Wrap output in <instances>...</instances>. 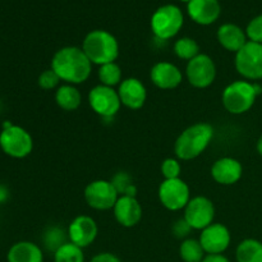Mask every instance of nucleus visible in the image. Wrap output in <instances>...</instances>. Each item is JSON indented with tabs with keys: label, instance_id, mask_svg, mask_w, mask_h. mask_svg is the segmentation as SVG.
Listing matches in <instances>:
<instances>
[{
	"label": "nucleus",
	"instance_id": "obj_9",
	"mask_svg": "<svg viewBox=\"0 0 262 262\" xmlns=\"http://www.w3.org/2000/svg\"><path fill=\"white\" fill-rule=\"evenodd\" d=\"M119 199V193L110 181L97 179L84 188V201L91 209L97 211L112 210Z\"/></svg>",
	"mask_w": 262,
	"mask_h": 262
},
{
	"label": "nucleus",
	"instance_id": "obj_3",
	"mask_svg": "<svg viewBox=\"0 0 262 262\" xmlns=\"http://www.w3.org/2000/svg\"><path fill=\"white\" fill-rule=\"evenodd\" d=\"M82 50L92 64L100 67L117 60L119 56V43L113 33L105 30H94L84 37Z\"/></svg>",
	"mask_w": 262,
	"mask_h": 262
},
{
	"label": "nucleus",
	"instance_id": "obj_17",
	"mask_svg": "<svg viewBox=\"0 0 262 262\" xmlns=\"http://www.w3.org/2000/svg\"><path fill=\"white\" fill-rule=\"evenodd\" d=\"M150 79L158 89L174 90L183 81V73L170 61H159L151 68Z\"/></svg>",
	"mask_w": 262,
	"mask_h": 262
},
{
	"label": "nucleus",
	"instance_id": "obj_38",
	"mask_svg": "<svg viewBox=\"0 0 262 262\" xmlns=\"http://www.w3.org/2000/svg\"><path fill=\"white\" fill-rule=\"evenodd\" d=\"M181 2H183V3H187V4H188V3L191 2V0H181Z\"/></svg>",
	"mask_w": 262,
	"mask_h": 262
},
{
	"label": "nucleus",
	"instance_id": "obj_7",
	"mask_svg": "<svg viewBox=\"0 0 262 262\" xmlns=\"http://www.w3.org/2000/svg\"><path fill=\"white\" fill-rule=\"evenodd\" d=\"M234 66L245 79H262V43L247 41V43L235 53Z\"/></svg>",
	"mask_w": 262,
	"mask_h": 262
},
{
	"label": "nucleus",
	"instance_id": "obj_2",
	"mask_svg": "<svg viewBox=\"0 0 262 262\" xmlns=\"http://www.w3.org/2000/svg\"><path fill=\"white\" fill-rule=\"evenodd\" d=\"M214 127L209 123H196L189 125L177 138L174 154L178 160L189 161L199 158L214 138Z\"/></svg>",
	"mask_w": 262,
	"mask_h": 262
},
{
	"label": "nucleus",
	"instance_id": "obj_30",
	"mask_svg": "<svg viewBox=\"0 0 262 262\" xmlns=\"http://www.w3.org/2000/svg\"><path fill=\"white\" fill-rule=\"evenodd\" d=\"M37 83L38 86L42 90H45V91H50V90L58 89L59 83H60V78H59L58 74L50 68L43 71L42 73L38 76Z\"/></svg>",
	"mask_w": 262,
	"mask_h": 262
},
{
	"label": "nucleus",
	"instance_id": "obj_18",
	"mask_svg": "<svg viewBox=\"0 0 262 262\" xmlns=\"http://www.w3.org/2000/svg\"><path fill=\"white\" fill-rule=\"evenodd\" d=\"M243 174V166L234 158H220L212 164L211 177L217 184L233 186L237 183Z\"/></svg>",
	"mask_w": 262,
	"mask_h": 262
},
{
	"label": "nucleus",
	"instance_id": "obj_32",
	"mask_svg": "<svg viewBox=\"0 0 262 262\" xmlns=\"http://www.w3.org/2000/svg\"><path fill=\"white\" fill-rule=\"evenodd\" d=\"M113 183V186L115 187V189L118 191L119 194H124V192L132 186V178L129 177V174H127L125 171H119V173L115 174L113 177V179L110 181Z\"/></svg>",
	"mask_w": 262,
	"mask_h": 262
},
{
	"label": "nucleus",
	"instance_id": "obj_34",
	"mask_svg": "<svg viewBox=\"0 0 262 262\" xmlns=\"http://www.w3.org/2000/svg\"><path fill=\"white\" fill-rule=\"evenodd\" d=\"M90 262H122V261H120V258L118 257V256L113 255V253L101 252L95 255Z\"/></svg>",
	"mask_w": 262,
	"mask_h": 262
},
{
	"label": "nucleus",
	"instance_id": "obj_25",
	"mask_svg": "<svg viewBox=\"0 0 262 262\" xmlns=\"http://www.w3.org/2000/svg\"><path fill=\"white\" fill-rule=\"evenodd\" d=\"M99 79L104 86L114 87L119 86L123 81V73L122 68L118 66L117 63H107L104 66H100L99 72H97Z\"/></svg>",
	"mask_w": 262,
	"mask_h": 262
},
{
	"label": "nucleus",
	"instance_id": "obj_13",
	"mask_svg": "<svg viewBox=\"0 0 262 262\" xmlns=\"http://www.w3.org/2000/svg\"><path fill=\"white\" fill-rule=\"evenodd\" d=\"M199 241L206 255H223L229 248L232 235L224 224L212 223L201 230Z\"/></svg>",
	"mask_w": 262,
	"mask_h": 262
},
{
	"label": "nucleus",
	"instance_id": "obj_35",
	"mask_svg": "<svg viewBox=\"0 0 262 262\" xmlns=\"http://www.w3.org/2000/svg\"><path fill=\"white\" fill-rule=\"evenodd\" d=\"M202 262H230L224 255H206Z\"/></svg>",
	"mask_w": 262,
	"mask_h": 262
},
{
	"label": "nucleus",
	"instance_id": "obj_31",
	"mask_svg": "<svg viewBox=\"0 0 262 262\" xmlns=\"http://www.w3.org/2000/svg\"><path fill=\"white\" fill-rule=\"evenodd\" d=\"M248 41L262 43V14L253 18L246 28Z\"/></svg>",
	"mask_w": 262,
	"mask_h": 262
},
{
	"label": "nucleus",
	"instance_id": "obj_5",
	"mask_svg": "<svg viewBox=\"0 0 262 262\" xmlns=\"http://www.w3.org/2000/svg\"><path fill=\"white\" fill-rule=\"evenodd\" d=\"M184 23L182 10L177 5L166 4L158 8L151 17V30L160 40H170L179 33Z\"/></svg>",
	"mask_w": 262,
	"mask_h": 262
},
{
	"label": "nucleus",
	"instance_id": "obj_12",
	"mask_svg": "<svg viewBox=\"0 0 262 262\" xmlns=\"http://www.w3.org/2000/svg\"><path fill=\"white\" fill-rule=\"evenodd\" d=\"M184 220L192 229L204 230L214 223L215 205L205 196H196L191 199L184 209Z\"/></svg>",
	"mask_w": 262,
	"mask_h": 262
},
{
	"label": "nucleus",
	"instance_id": "obj_33",
	"mask_svg": "<svg viewBox=\"0 0 262 262\" xmlns=\"http://www.w3.org/2000/svg\"><path fill=\"white\" fill-rule=\"evenodd\" d=\"M171 230H173V234L176 235L177 238H179V239H183L184 241V238H186V239H187V237H188V235H189V233H191L192 228L189 227L188 223H187L186 220H184V217H182V219L177 220V222L174 223L173 229H171Z\"/></svg>",
	"mask_w": 262,
	"mask_h": 262
},
{
	"label": "nucleus",
	"instance_id": "obj_8",
	"mask_svg": "<svg viewBox=\"0 0 262 262\" xmlns=\"http://www.w3.org/2000/svg\"><path fill=\"white\" fill-rule=\"evenodd\" d=\"M161 205L169 211L184 210L191 201V191L183 179H164L158 191Z\"/></svg>",
	"mask_w": 262,
	"mask_h": 262
},
{
	"label": "nucleus",
	"instance_id": "obj_19",
	"mask_svg": "<svg viewBox=\"0 0 262 262\" xmlns=\"http://www.w3.org/2000/svg\"><path fill=\"white\" fill-rule=\"evenodd\" d=\"M187 12L193 22L209 26L216 22L222 8L217 0H191L187 4Z\"/></svg>",
	"mask_w": 262,
	"mask_h": 262
},
{
	"label": "nucleus",
	"instance_id": "obj_15",
	"mask_svg": "<svg viewBox=\"0 0 262 262\" xmlns=\"http://www.w3.org/2000/svg\"><path fill=\"white\" fill-rule=\"evenodd\" d=\"M117 91L122 105L130 110L141 109L147 100V90L145 84L135 77L123 79Z\"/></svg>",
	"mask_w": 262,
	"mask_h": 262
},
{
	"label": "nucleus",
	"instance_id": "obj_36",
	"mask_svg": "<svg viewBox=\"0 0 262 262\" xmlns=\"http://www.w3.org/2000/svg\"><path fill=\"white\" fill-rule=\"evenodd\" d=\"M8 197V191L3 186H0V202L5 201Z\"/></svg>",
	"mask_w": 262,
	"mask_h": 262
},
{
	"label": "nucleus",
	"instance_id": "obj_26",
	"mask_svg": "<svg viewBox=\"0 0 262 262\" xmlns=\"http://www.w3.org/2000/svg\"><path fill=\"white\" fill-rule=\"evenodd\" d=\"M174 54L182 60H192L200 53V45L196 40L191 37H182L174 43Z\"/></svg>",
	"mask_w": 262,
	"mask_h": 262
},
{
	"label": "nucleus",
	"instance_id": "obj_29",
	"mask_svg": "<svg viewBox=\"0 0 262 262\" xmlns=\"http://www.w3.org/2000/svg\"><path fill=\"white\" fill-rule=\"evenodd\" d=\"M161 176L165 179H177L179 178L182 171L181 163L178 159L168 158L161 163Z\"/></svg>",
	"mask_w": 262,
	"mask_h": 262
},
{
	"label": "nucleus",
	"instance_id": "obj_24",
	"mask_svg": "<svg viewBox=\"0 0 262 262\" xmlns=\"http://www.w3.org/2000/svg\"><path fill=\"white\" fill-rule=\"evenodd\" d=\"M179 256L184 262H202L206 253L199 239L187 238L179 246Z\"/></svg>",
	"mask_w": 262,
	"mask_h": 262
},
{
	"label": "nucleus",
	"instance_id": "obj_23",
	"mask_svg": "<svg viewBox=\"0 0 262 262\" xmlns=\"http://www.w3.org/2000/svg\"><path fill=\"white\" fill-rule=\"evenodd\" d=\"M237 262H262V242L253 238L242 241L235 250Z\"/></svg>",
	"mask_w": 262,
	"mask_h": 262
},
{
	"label": "nucleus",
	"instance_id": "obj_28",
	"mask_svg": "<svg viewBox=\"0 0 262 262\" xmlns=\"http://www.w3.org/2000/svg\"><path fill=\"white\" fill-rule=\"evenodd\" d=\"M67 238H68V233L58 227H51L43 234V245H45L46 250L55 253L64 243L68 242Z\"/></svg>",
	"mask_w": 262,
	"mask_h": 262
},
{
	"label": "nucleus",
	"instance_id": "obj_11",
	"mask_svg": "<svg viewBox=\"0 0 262 262\" xmlns=\"http://www.w3.org/2000/svg\"><path fill=\"white\" fill-rule=\"evenodd\" d=\"M89 104L97 115L102 118H113L120 110L119 95L114 87L97 84L89 92Z\"/></svg>",
	"mask_w": 262,
	"mask_h": 262
},
{
	"label": "nucleus",
	"instance_id": "obj_21",
	"mask_svg": "<svg viewBox=\"0 0 262 262\" xmlns=\"http://www.w3.org/2000/svg\"><path fill=\"white\" fill-rule=\"evenodd\" d=\"M7 260L8 262H43V253L36 243L22 241L9 248Z\"/></svg>",
	"mask_w": 262,
	"mask_h": 262
},
{
	"label": "nucleus",
	"instance_id": "obj_1",
	"mask_svg": "<svg viewBox=\"0 0 262 262\" xmlns=\"http://www.w3.org/2000/svg\"><path fill=\"white\" fill-rule=\"evenodd\" d=\"M51 69L59 76L60 81L68 84H81L90 78L92 63L82 48L64 46L54 54Z\"/></svg>",
	"mask_w": 262,
	"mask_h": 262
},
{
	"label": "nucleus",
	"instance_id": "obj_6",
	"mask_svg": "<svg viewBox=\"0 0 262 262\" xmlns=\"http://www.w3.org/2000/svg\"><path fill=\"white\" fill-rule=\"evenodd\" d=\"M0 147L10 158L23 159L32 152L33 140L25 128L10 124L0 133Z\"/></svg>",
	"mask_w": 262,
	"mask_h": 262
},
{
	"label": "nucleus",
	"instance_id": "obj_14",
	"mask_svg": "<svg viewBox=\"0 0 262 262\" xmlns=\"http://www.w3.org/2000/svg\"><path fill=\"white\" fill-rule=\"evenodd\" d=\"M67 233L69 242L83 250L95 242L99 234V227L94 217L89 215H79L72 220Z\"/></svg>",
	"mask_w": 262,
	"mask_h": 262
},
{
	"label": "nucleus",
	"instance_id": "obj_4",
	"mask_svg": "<svg viewBox=\"0 0 262 262\" xmlns=\"http://www.w3.org/2000/svg\"><path fill=\"white\" fill-rule=\"evenodd\" d=\"M262 87L248 81H234L228 84L222 94V102L228 113L241 115L247 113L255 104Z\"/></svg>",
	"mask_w": 262,
	"mask_h": 262
},
{
	"label": "nucleus",
	"instance_id": "obj_22",
	"mask_svg": "<svg viewBox=\"0 0 262 262\" xmlns=\"http://www.w3.org/2000/svg\"><path fill=\"white\" fill-rule=\"evenodd\" d=\"M55 102L66 112H74L81 106L82 95L74 84H60L55 91Z\"/></svg>",
	"mask_w": 262,
	"mask_h": 262
},
{
	"label": "nucleus",
	"instance_id": "obj_10",
	"mask_svg": "<svg viewBox=\"0 0 262 262\" xmlns=\"http://www.w3.org/2000/svg\"><path fill=\"white\" fill-rule=\"evenodd\" d=\"M187 81L194 89H207L216 78V64L207 54H199L186 67Z\"/></svg>",
	"mask_w": 262,
	"mask_h": 262
},
{
	"label": "nucleus",
	"instance_id": "obj_16",
	"mask_svg": "<svg viewBox=\"0 0 262 262\" xmlns=\"http://www.w3.org/2000/svg\"><path fill=\"white\" fill-rule=\"evenodd\" d=\"M113 212L118 224L124 228H133L140 224L143 214L138 200L130 196H119L117 204L113 207Z\"/></svg>",
	"mask_w": 262,
	"mask_h": 262
},
{
	"label": "nucleus",
	"instance_id": "obj_27",
	"mask_svg": "<svg viewBox=\"0 0 262 262\" xmlns=\"http://www.w3.org/2000/svg\"><path fill=\"white\" fill-rule=\"evenodd\" d=\"M54 262H84L83 250L68 241L54 253Z\"/></svg>",
	"mask_w": 262,
	"mask_h": 262
},
{
	"label": "nucleus",
	"instance_id": "obj_37",
	"mask_svg": "<svg viewBox=\"0 0 262 262\" xmlns=\"http://www.w3.org/2000/svg\"><path fill=\"white\" fill-rule=\"evenodd\" d=\"M256 148H257V152L260 154V155L262 156V136H261L260 138H258L257 145H256Z\"/></svg>",
	"mask_w": 262,
	"mask_h": 262
},
{
	"label": "nucleus",
	"instance_id": "obj_20",
	"mask_svg": "<svg viewBox=\"0 0 262 262\" xmlns=\"http://www.w3.org/2000/svg\"><path fill=\"white\" fill-rule=\"evenodd\" d=\"M216 36L220 45L230 53H238L248 41L246 31L234 23H224L220 26Z\"/></svg>",
	"mask_w": 262,
	"mask_h": 262
}]
</instances>
